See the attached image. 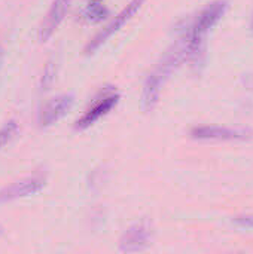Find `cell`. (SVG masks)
I'll return each instance as SVG.
<instances>
[{
	"label": "cell",
	"instance_id": "cell-2",
	"mask_svg": "<svg viewBox=\"0 0 253 254\" xmlns=\"http://www.w3.org/2000/svg\"><path fill=\"white\" fill-rule=\"evenodd\" d=\"M143 3H145V0H131L101 31H98L91 40H89V43L86 45V48H85V54L86 55H91V54H94L101 45H104L115 33H118L139 10H140V7L143 6Z\"/></svg>",
	"mask_w": 253,
	"mask_h": 254
},
{
	"label": "cell",
	"instance_id": "cell-11",
	"mask_svg": "<svg viewBox=\"0 0 253 254\" xmlns=\"http://www.w3.org/2000/svg\"><path fill=\"white\" fill-rule=\"evenodd\" d=\"M55 74H57V65L51 60L46 63L43 73H42V79H40V91L42 92H46L52 88V85L55 82Z\"/></svg>",
	"mask_w": 253,
	"mask_h": 254
},
{
	"label": "cell",
	"instance_id": "cell-12",
	"mask_svg": "<svg viewBox=\"0 0 253 254\" xmlns=\"http://www.w3.org/2000/svg\"><path fill=\"white\" fill-rule=\"evenodd\" d=\"M16 132H18V125H16V122H9V124H6L3 128H0V149H1L6 143H9V141L16 135Z\"/></svg>",
	"mask_w": 253,
	"mask_h": 254
},
{
	"label": "cell",
	"instance_id": "cell-5",
	"mask_svg": "<svg viewBox=\"0 0 253 254\" xmlns=\"http://www.w3.org/2000/svg\"><path fill=\"white\" fill-rule=\"evenodd\" d=\"M119 101V94L115 91H106L78 121L75 128L76 129H86L91 125H94L97 121H100L103 116H106L112 109L118 104Z\"/></svg>",
	"mask_w": 253,
	"mask_h": 254
},
{
	"label": "cell",
	"instance_id": "cell-3",
	"mask_svg": "<svg viewBox=\"0 0 253 254\" xmlns=\"http://www.w3.org/2000/svg\"><path fill=\"white\" fill-rule=\"evenodd\" d=\"M152 241V228L148 220H140L131 225L119 240V250L122 253H139L149 247Z\"/></svg>",
	"mask_w": 253,
	"mask_h": 254
},
{
	"label": "cell",
	"instance_id": "cell-8",
	"mask_svg": "<svg viewBox=\"0 0 253 254\" xmlns=\"http://www.w3.org/2000/svg\"><path fill=\"white\" fill-rule=\"evenodd\" d=\"M167 79H169V76L166 73H163L158 67L148 76V79L143 85V92H142V106L146 113L152 112L158 106L160 97H161V89Z\"/></svg>",
	"mask_w": 253,
	"mask_h": 254
},
{
	"label": "cell",
	"instance_id": "cell-15",
	"mask_svg": "<svg viewBox=\"0 0 253 254\" xmlns=\"http://www.w3.org/2000/svg\"><path fill=\"white\" fill-rule=\"evenodd\" d=\"M1 234H3V228L0 226V237H1Z\"/></svg>",
	"mask_w": 253,
	"mask_h": 254
},
{
	"label": "cell",
	"instance_id": "cell-1",
	"mask_svg": "<svg viewBox=\"0 0 253 254\" xmlns=\"http://www.w3.org/2000/svg\"><path fill=\"white\" fill-rule=\"evenodd\" d=\"M228 7V3L225 0H215L209 3L195 18L189 30L183 36L185 48L188 61L197 63L200 61V57L204 51V40L207 33L222 19Z\"/></svg>",
	"mask_w": 253,
	"mask_h": 254
},
{
	"label": "cell",
	"instance_id": "cell-9",
	"mask_svg": "<svg viewBox=\"0 0 253 254\" xmlns=\"http://www.w3.org/2000/svg\"><path fill=\"white\" fill-rule=\"evenodd\" d=\"M69 1L70 0H54L51 9L48 10L40 30H39V40L40 42H48V39L55 33L58 25L66 16V12L69 9Z\"/></svg>",
	"mask_w": 253,
	"mask_h": 254
},
{
	"label": "cell",
	"instance_id": "cell-4",
	"mask_svg": "<svg viewBox=\"0 0 253 254\" xmlns=\"http://www.w3.org/2000/svg\"><path fill=\"white\" fill-rule=\"evenodd\" d=\"M252 131L245 128L230 127H197L191 131V137L195 140H213V141H245L252 138Z\"/></svg>",
	"mask_w": 253,
	"mask_h": 254
},
{
	"label": "cell",
	"instance_id": "cell-6",
	"mask_svg": "<svg viewBox=\"0 0 253 254\" xmlns=\"http://www.w3.org/2000/svg\"><path fill=\"white\" fill-rule=\"evenodd\" d=\"M75 97L70 94H63L49 100L39 113V125L42 128H48L64 118L73 107Z\"/></svg>",
	"mask_w": 253,
	"mask_h": 254
},
{
	"label": "cell",
	"instance_id": "cell-13",
	"mask_svg": "<svg viewBox=\"0 0 253 254\" xmlns=\"http://www.w3.org/2000/svg\"><path fill=\"white\" fill-rule=\"evenodd\" d=\"M234 225L240 226V228H246V229H253V214H243V216H237L234 217Z\"/></svg>",
	"mask_w": 253,
	"mask_h": 254
},
{
	"label": "cell",
	"instance_id": "cell-10",
	"mask_svg": "<svg viewBox=\"0 0 253 254\" xmlns=\"http://www.w3.org/2000/svg\"><path fill=\"white\" fill-rule=\"evenodd\" d=\"M107 15H109V10L104 7L101 0H91L88 6L84 9V18L92 24L101 22L103 19H106Z\"/></svg>",
	"mask_w": 253,
	"mask_h": 254
},
{
	"label": "cell",
	"instance_id": "cell-14",
	"mask_svg": "<svg viewBox=\"0 0 253 254\" xmlns=\"http://www.w3.org/2000/svg\"><path fill=\"white\" fill-rule=\"evenodd\" d=\"M3 55H4V51H3V46L0 45V68H1V64H3Z\"/></svg>",
	"mask_w": 253,
	"mask_h": 254
},
{
	"label": "cell",
	"instance_id": "cell-7",
	"mask_svg": "<svg viewBox=\"0 0 253 254\" xmlns=\"http://www.w3.org/2000/svg\"><path fill=\"white\" fill-rule=\"evenodd\" d=\"M45 188V179L42 177H25L3 189H0V204L12 202L19 198L39 193Z\"/></svg>",
	"mask_w": 253,
	"mask_h": 254
}]
</instances>
